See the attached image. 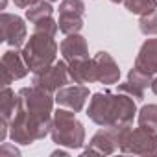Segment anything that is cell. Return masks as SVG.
I'll return each instance as SVG.
<instances>
[{"label":"cell","mask_w":157,"mask_h":157,"mask_svg":"<svg viewBox=\"0 0 157 157\" xmlns=\"http://www.w3.org/2000/svg\"><path fill=\"white\" fill-rule=\"evenodd\" d=\"M19 115L11 122V137L19 142H32L37 137H43L46 129L43 126L48 120V113L52 107V100L46 91L41 87L22 89L19 93Z\"/></svg>","instance_id":"cell-1"},{"label":"cell","mask_w":157,"mask_h":157,"mask_svg":"<svg viewBox=\"0 0 157 157\" xmlns=\"http://www.w3.org/2000/svg\"><path fill=\"white\" fill-rule=\"evenodd\" d=\"M22 57H24L28 68L33 70L35 74L43 72L44 68H48V65L56 57V43L52 41V35L37 32L30 39V43L24 46Z\"/></svg>","instance_id":"cell-2"},{"label":"cell","mask_w":157,"mask_h":157,"mask_svg":"<svg viewBox=\"0 0 157 157\" xmlns=\"http://www.w3.org/2000/svg\"><path fill=\"white\" fill-rule=\"evenodd\" d=\"M61 19H59V28L65 33H74L82 28V13H83V4L80 0H65L59 8Z\"/></svg>","instance_id":"cell-3"},{"label":"cell","mask_w":157,"mask_h":157,"mask_svg":"<svg viewBox=\"0 0 157 157\" xmlns=\"http://www.w3.org/2000/svg\"><path fill=\"white\" fill-rule=\"evenodd\" d=\"M28 72V65L22 57V54L19 56L17 52H6L2 57V76H4V87H8L13 80L26 76Z\"/></svg>","instance_id":"cell-4"},{"label":"cell","mask_w":157,"mask_h":157,"mask_svg":"<svg viewBox=\"0 0 157 157\" xmlns=\"http://www.w3.org/2000/svg\"><path fill=\"white\" fill-rule=\"evenodd\" d=\"M2 37L8 44L11 46H21L24 43V37H26V26L22 22V19L15 17V15H10V13H4L2 15Z\"/></svg>","instance_id":"cell-5"},{"label":"cell","mask_w":157,"mask_h":157,"mask_svg":"<svg viewBox=\"0 0 157 157\" xmlns=\"http://www.w3.org/2000/svg\"><path fill=\"white\" fill-rule=\"evenodd\" d=\"M67 82V68L63 63H56L52 68H44L43 72H37L33 83L44 91H54L61 87Z\"/></svg>","instance_id":"cell-6"},{"label":"cell","mask_w":157,"mask_h":157,"mask_svg":"<svg viewBox=\"0 0 157 157\" xmlns=\"http://www.w3.org/2000/svg\"><path fill=\"white\" fill-rule=\"evenodd\" d=\"M93 67H94L96 80H100L104 83H113V82L118 80V68H117V65L113 63V59L107 54H100L93 61Z\"/></svg>","instance_id":"cell-7"},{"label":"cell","mask_w":157,"mask_h":157,"mask_svg":"<svg viewBox=\"0 0 157 157\" xmlns=\"http://www.w3.org/2000/svg\"><path fill=\"white\" fill-rule=\"evenodd\" d=\"M137 68H142L146 72H157V39L148 41L137 57Z\"/></svg>","instance_id":"cell-8"},{"label":"cell","mask_w":157,"mask_h":157,"mask_svg":"<svg viewBox=\"0 0 157 157\" xmlns=\"http://www.w3.org/2000/svg\"><path fill=\"white\" fill-rule=\"evenodd\" d=\"M61 50H63V56L68 61H80V59L87 57V46H85V41L80 35H70L67 41H63Z\"/></svg>","instance_id":"cell-9"},{"label":"cell","mask_w":157,"mask_h":157,"mask_svg":"<svg viewBox=\"0 0 157 157\" xmlns=\"http://www.w3.org/2000/svg\"><path fill=\"white\" fill-rule=\"evenodd\" d=\"M85 96H87V91L83 87H70V89H63V91L57 93V102L63 104V105L72 107L74 111H78L83 105Z\"/></svg>","instance_id":"cell-10"},{"label":"cell","mask_w":157,"mask_h":157,"mask_svg":"<svg viewBox=\"0 0 157 157\" xmlns=\"http://www.w3.org/2000/svg\"><path fill=\"white\" fill-rule=\"evenodd\" d=\"M17 104H19V98L15 96V93L10 91L8 87H4V91H2V118H4V126L8 124L11 113H15Z\"/></svg>","instance_id":"cell-11"},{"label":"cell","mask_w":157,"mask_h":157,"mask_svg":"<svg viewBox=\"0 0 157 157\" xmlns=\"http://www.w3.org/2000/svg\"><path fill=\"white\" fill-rule=\"evenodd\" d=\"M50 15H52V8H50V4H44V2H35V6H30L26 10V17L32 22H37V21L46 19Z\"/></svg>","instance_id":"cell-12"},{"label":"cell","mask_w":157,"mask_h":157,"mask_svg":"<svg viewBox=\"0 0 157 157\" xmlns=\"http://www.w3.org/2000/svg\"><path fill=\"white\" fill-rule=\"evenodd\" d=\"M131 13H148L155 10V0H124Z\"/></svg>","instance_id":"cell-13"},{"label":"cell","mask_w":157,"mask_h":157,"mask_svg":"<svg viewBox=\"0 0 157 157\" xmlns=\"http://www.w3.org/2000/svg\"><path fill=\"white\" fill-rule=\"evenodd\" d=\"M150 124L153 126V129H157V105H148L142 109V115H140V124Z\"/></svg>","instance_id":"cell-14"},{"label":"cell","mask_w":157,"mask_h":157,"mask_svg":"<svg viewBox=\"0 0 157 157\" xmlns=\"http://www.w3.org/2000/svg\"><path fill=\"white\" fill-rule=\"evenodd\" d=\"M140 30L144 33H157V13H153V19H142Z\"/></svg>","instance_id":"cell-15"},{"label":"cell","mask_w":157,"mask_h":157,"mask_svg":"<svg viewBox=\"0 0 157 157\" xmlns=\"http://www.w3.org/2000/svg\"><path fill=\"white\" fill-rule=\"evenodd\" d=\"M13 2L19 6V8H30L32 4H35L37 0H13Z\"/></svg>","instance_id":"cell-16"},{"label":"cell","mask_w":157,"mask_h":157,"mask_svg":"<svg viewBox=\"0 0 157 157\" xmlns=\"http://www.w3.org/2000/svg\"><path fill=\"white\" fill-rule=\"evenodd\" d=\"M151 87H153V91H155V94H157V80L153 82V85H151Z\"/></svg>","instance_id":"cell-17"},{"label":"cell","mask_w":157,"mask_h":157,"mask_svg":"<svg viewBox=\"0 0 157 157\" xmlns=\"http://www.w3.org/2000/svg\"><path fill=\"white\" fill-rule=\"evenodd\" d=\"M113 2H118V0H113Z\"/></svg>","instance_id":"cell-18"}]
</instances>
